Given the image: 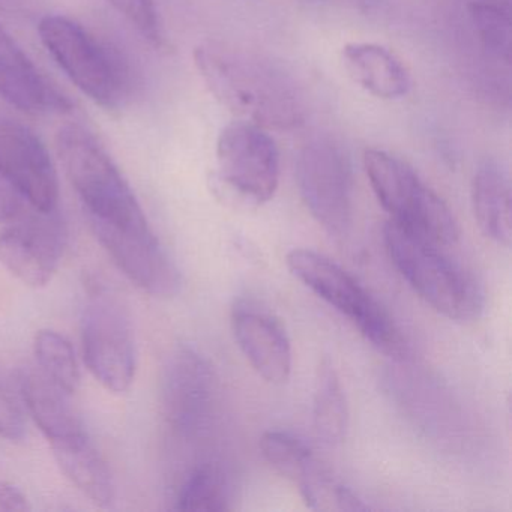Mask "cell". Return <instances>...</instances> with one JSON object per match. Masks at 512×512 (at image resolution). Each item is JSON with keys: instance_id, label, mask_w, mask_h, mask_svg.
Listing matches in <instances>:
<instances>
[{"instance_id": "obj_1", "label": "cell", "mask_w": 512, "mask_h": 512, "mask_svg": "<svg viewBox=\"0 0 512 512\" xmlns=\"http://www.w3.org/2000/svg\"><path fill=\"white\" fill-rule=\"evenodd\" d=\"M194 64L206 88L241 121L281 131L304 124L301 91L272 62L224 44L203 43L194 50Z\"/></svg>"}, {"instance_id": "obj_2", "label": "cell", "mask_w": 512, "mask_h": 512, "mask_svg": "<svg viewBox=\"0 0 512 512\" xmlns=\"http://www.w3.org/2000/svg\"><path fill=\"white\" fill-rule=\"evenodd\" d=\"M386 251L413 290L437 313L472 322L484 310V293L470 272L446 256L440 245L389 220L383 227Z\"/></svg>"}, {"instance_id": "obj_3", "label": "cell", "mask_w": 512, "mask_h": 512, "mask_svg": "<svg viewBox=\"0 0 512 512\" xmlns=\"http://www.w3.org/2000/svg\"><path fill=\"white\" fill-rule=\"evenodd\" d=\"M56 151L71 187L85 206L89 223L122 229H145L148 220L106 149L80 125H65L56 136Z\"/></svg>"}, {"instance_id": "obj_4", "label": "cell", "mask_w": 512, "mask_h": 512, "mask_svg": "<svg viewBox=\"0 0 512 512\" xmlns=\"http://www.w3.org/2000/svg\"><path fill=\"white\" fill-rule=\"evenodd\" d=\"M38 32L53 61L95 104L118 109L130 97V65L112 44L64 16L44 17Z\"/></svg>"}, {"instance_id": "obj_5", "label": "cell", "mask_w": 512, "mask_h": 512, "mask_svg": "<svg viewBox=\"0 0 512 512\" xmlns=\"http://www.w3.org/2000/svg\"><path fill=\"white\" fill-rule=\"evenodd\" d=\"M286 263L293 277L346 316L371 346L389 358L406 355V340L391 314L340 265L304 248L290 251Z\"/></svg>"}, {"instance_id": "obj_6", "label": "cell", "mask_w": 512, "mask_h": 512, "mask_svg": "<svg viewBox=\"0 0 512 512\" xmlns=\"http://www.w3.org/2000/svg\"><path fill=\"white\" fill-rule=\"evenodd\" d=\"M364 167L377 200L392 221L440 247L458 241L460 230L451 209L409 164L389 152L367 149Z\"/></svg>"}, {"instance_id": "obj_7", "label": "cell", "mask_w": 512, "mask_h": 512, "mask_svg": "<svg viewBox=\"0 0 512 512\" xmlns=\"http://www.w3.org/2000/svg\"><path fill=\"white\" fill-rule=\"evenodd\" d=\"M80 335L83 359L95 380L107 391L127 392L136 374L133 323L122 299L104 284L89 287Z\"/></svg>"}, {"instance_id": "obj_8", "label": "cell", "mask_w": 512, "mask_h": 512, "mask_svg": "<svg viewBox=\"0 0 512 512\" xmlns=\"http://www.w3.org/2000/svg\"><path fill=\"white\" fill-rule=\"evenodd\" d=\"M217 182L245 208L269 202L280 184V152L265 128L247 121L223 128L217 142Z\"/></svg>"}, {"instance_id": "obj_9", "label": "cell", "mask_w": 512, "mask_h": 512, "mask_svg": "<svg viewBox=\"0 0 512 512\" xmlns=\"http://www.w3.org/2000/svg\"><path fill=\"white\" fill-rule=\"evenodd\" d=\"M296 184L314 220L335 238H344L353 221V172L343 146L317 137L296 158Z\"/></svg>"}, {"instance_id": "obj_10", "label": "cell", "mask_w": 512, "mask_h": 512, "mask_svg": "<svg viewBox=\"0 0 512 512\" xmlns=\"http://www.w3.org/2000/svg\"><path fill=\"white\" fill-rule=\"evenodd\" d=\"M217 376L205 356L191 347L173 350L164 365L161 404L164 419L181 442H196L211 431L218 412Z\"/></svg>"}, {"instance_id": "obj_11", "label": "cell", "mask_w": 512, "mask_h": 512, "mask_svg": "<svg viewBox=\"0 0 512 512\" xmlns=\"http://www.w3.org/2000/svg\"><path fill=\"white\" fill-rule=\"evenodd\" d=\"M65 238L58 209L31 208L0 232V263L26 286H46L58 271Z\"/></svg>"}, {"instance_id": "obj_12", "label": "cell", "mask_w": 512, "mask_h": 512, "mask_svg": "<svg viewBox=\"0 0 512 512\" xmlns=\"http://www.w3.org/2000/svg\"><path fill=\"white\" fill-rule=\"evenodd\" d=\"M0 176L34 208L56 211L59 178L43 140L22 122L0 116Z\"/></svg>"}, {"instance_id": "obj_13", "label": "cell", "mask_w": 512, "mask_h": 512, "mask_svg": "<svg viewBox=\"0 0 512 512\" xmlns=\"http://www.w3.org/2000/svg\"><path fill=\"white\" fill-rule=\"evenodd\" d=\"M91 227L115 265L143 292L154 298H172L179 292L181 275L151 227L122 229L97 221Z\"/></svg>"}, {"instance_id": "obj_14", "label": "cell", "mask_w": 512, "mask_h": 512, "mask_svg": "<svg viewBox=\"0 0 512 512\" xmlns=\"http://www.w3.org/2000/svg\"><path fill=\"white\" fill-rule=\"evenodd\" d=\"M239 349L257 374L272 385H283L292 373V344L283 323L256 305L241 302L232 313Z\"/></svg>"}, {"instance_id": "obj_15", "label": "cell", "mask_w": 512, "mask_h": 512, "mask_svg": "<svg viewBox=\"0 0 512 512\" xmlns=\"http://www.w3.org/2000/svg\"><path fill=\"white\" fill-rule=\"evenodd\" d=\"M0 97L28 113L67 112L70 101L0 25Z\"/></svg>"}, {"instance_id": "obj_16", "label": "cell", "mask_w": 512, "mask_h": 512, "mask_svg": "<svg viewBox=\"0 0 512 512\" xmlns=\"http://www.w3.org/2000/svg\"><path fill=\"white\" fill-rule=\"evenodd\" d=\"M17 385L29 415L50 443L85 433L82 421L68 400L70 394L47 379L38 368L19 370Z\"/></svg>"}, {"instance_id": "obj_17", "label": "cell", "mask_w": 512, "mask_h": 512, "mask_svg": "<svg viewBox=\"0 0 512 512\" xmlns=\"http://www.w3.org/2000/svg\"><path fill=\"white\" fill-rule=\"evenodd\" d=\"M343 64L350 79L380 100H398L409 94L412 80L403 62L386 47L350 43L343 49Z\"/></svg>"}, {"instance_id": "obj_18", "label": "cell", "mask_w": 512, "mask_h": 512, "mask_svg": "<svg viewBox=\"0 0 512 512\" xmlns=\"http://www.w3.org/2000/svg\"><path fill=\"white\" fill-rule=\"evenodd\" d=\"M53 455L64 475L95 505L109 506L115 500V482L106 460L88 434L82 433L52 443Z\"/></svg>"}, {"instance_id": "obj_19", "label": "cell", "mask_w": 512, "mask_h": 512, "mask_svg": "<svg viewBox=\"0 0 512 512\" xmlns=\"http://www.w3.org/2000/svg\"><path fill=\"white\" fill-rule=\"evenodd\" d=\"M472 205L482 233L496 244L509 247L512 239L511 184L499 164L485 161L476 170L472 182Z\"/></svg>"}, {"instance_id": "obj_20", "label": "cell", "mask_w": 512, "mask_h": 512, "mask_svg": "<svg viewBox=\"0 0 512 512\" xmlns=\"http://www.w3.org/2000/svg\"><path fill=\"white\" fill-rule=\"evenodd\" d=\"M232 485L220 464L200 463L190 470L176 491L178 511L220 512L232 509Z\"/></svg>"}, {"instance_id": "obj_21", "label": "cell", "mask_w": 512, "mask_h": 512, "mask_svg": "<svg viewBox=\"0 0 512 512\" xmlns=\"http://www.w3.org/2000/svg\"><path fill=\"white\" fill-rule=\"evenodd\" d=\"M314 428L326 443L343 442L349 425V409L340 377L329 359L317 368L313 406Z\"/></svg>"}, {"instance_id": "obj_22", "label": "cell", "mask_w": 512, "mask_h": 512, "mask_svg": "<svg viewBox=\"0 0 512 512\" xmlns=\"http://www.w3.org/2000/svg\"><path fill=\"white\" fill-rule=\"evenodd\" d=\"M35 358L38 370L52 380L56 386L74 394L79 388L80 370L76 353L70 341L52 329H43L35 335Z\"/></svg>"}, {"instance_id": "obj_23", "label": "cell", "mask_w": 512, "mask_h": 512, "mask_svg": "<svg viewBox=\"0 0 512 512\" xmlns=\"http://www.w3.org/2000/svg\"><path fill=\"white\" fill-rule=\"evenodd\" d=\"M260 449L265 460L280 475L296 485L301 484L319 463L304 440L286 431H268L263 434Z\"/></svg>"}, {"instance_id": "obj_24", "label": "cell", "mask_w": 512, "mask_h": 512, "mask_svg": "<svg viewBox=\"0 0 512 512\" xmlns=\"http://www.w3.org/2000/svg\"><path fill=\"white\" fill-rule=\"evenodd\" d=\"M298 488L308 508L316 511H328V509L368 511L370 509V506L365 505L350 488L332 478L331 472L320 463L314 466L310 475L298 485Z\"/></svg>"}, {"instance_id": "obj_25", "label": "cell", "mask_w": 512, "mask_h": 512, "mask_svg": "<svg viewBox=\"0 0 512 512\" xmlns=\"http://www.w3.org/2000/svg\"><path fill=\"white\" fill-rule=\"evenodd\" d=\"M470 19L479 41L494 58L509 64L511 61V17L503 5L475 2L469 7Z\"/></svg>"}, {"instance_id": "obj_26", "label": "cell", "mask_w": 512, "mask_h": 512, "mask_svg": "<svg viewBox=\"0 0 512 512\" xmlns=\"http://www.w3.org/2000/svg\"><path fill=\"white\" fill-rule=\"evenodd\" d=\"M109 4L152 46L163 44V31L154 0H109Z\"/></svg>"}, {"instance_id": "obj_27", "label": "cell", "mask_w": 512, "mask_h": 512, "mask_svg": "<svg viewBox=\"0 0 512 512\" xmlns=\"http://www.w3.org/2000/svg\"><path fill=\"white\" fill-rule=\"evenodd\" d=\"M25 434L26 425L22 409L10 389L0 379V437H5L11 442H19Z\"/></svg>"}, {"instance_id": "obj_28", "label": "cell", "mask_w": 512, "mask_h": 512, "mask_svg": "<svg viewBox=\"0 0 512 512\" xmlns=\"http://www.w3.org/2000/svg\"><path fill=\"white\" fill-rule=\"evenodd\" d=\"M34 208L26 197L0 176V226L16 223L29 209Z\"/></svg>"}, {"instance_id": "obj_29", "label": "cell", "mask_w": 512, "mask_h": 512, "mask_svg": "<svg viewBox=\"0 0 512 512\" xmlns=\"http://www.w3.org/2000/svg\"><path fill=\"white\" fill-rule=\"evenodd\" d=\"M0 509L2 511H28L31 506L20 488L10 482L0 481Z\"/></svg>"}]
</instances>
